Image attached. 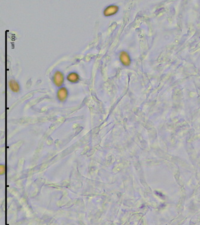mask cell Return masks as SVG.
<instances>
[{
	"instance_id": "1",
	"label": "cell",
	"mask_w": 200,
	"mask_h": 225,
	"mask_svg": "<svg viewBox=\"0 0 200 225\" xmlns=\"http://www.w3.org/2000/svg\"><path fill=\"white\" fill-rule=\"evenodd\" d=\"M64 77L63 74L60 72L57 71L53 76V82L57 87H61L64 83Z\"/></svg>"
},
{
	"instance_id": "2",
	"label": "cell",
	"mask_w": 200,
	"mask_h": 225,
	"mask_svg": "<svg viewBox=\"0 0 200 225\" xmlns=\"http://www.w3.org/2000/svg\"><path fill=\"white\" fill-rule=\"evenodd\" d=\"M118 11V7L117 6L111 5L107 7L103 11V15L105 16H111L116 14Z\"/></svg>"
},
{
	"instance_id": "3",
	"label": "cell",
	"mask_w": 200,
	"mask_h": 225,
	"mask_svg": "<svg viewBox=\"0 0 200 225\" xmlns=\"http://www.w3.org/2000/svg\"><path fill=\"white\" fill-rule=\"evenodd\" d=\"M120 59L121 62V63L126 66H128L131 64V60L130 59V57L129 56V55L127 54V53H126V52H121L120 54Z\"/></svg>"
},
{
	"instance_id": "4",
	"label": "cell",
	"mask_w": 200,
	"mask_h": 225,
	"mask_svg": "<svg viewBox=\"0 0 200 225\" xmlns=\"http://www.w3.org/2000/svg\"><path fill=\"white\" fill-rule=\"evenodd\" d=\"M68 96V91L65 87H62L57 92V97L60 101H64Z\"/></svg>"
},
{
	"instance_id": "5",
	"label": "cell",
	"mask_w": 200,
	"mask_h": 225,
	"mask_svg": "<svg viewBox=\"0 0 200 225\" xmlns=\"http://www.w3.org/2000/svg\"><path fill=\"white\" fill-rule=\"evenodd\" d=\"M8 87L10 89L14 92H18L20 91V86L15 80H10L8 82Z\"/></svg>"
},
{
	"instance_id": "6",
	"label": "cell",
	"mask_w": 200,
	"mask_h": 225,
	"mask_svg": "<svg viewBox=\"0 0 200 225\" xmlns=\"http://www.w3.org/2000/svg\"><path fill=\"white\" fill-rule=\"evenodd\" d=\"M67 79L72 83H76L79 81V76L75 72H72L67 76Z\"/></svg>"
}]
</instances>
